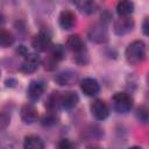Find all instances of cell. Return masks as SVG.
Instances as JSON below:
<instances>
[{"instance_id": "obj_3", "label": "cell", "mask_w": 149, "mask_h": 149, "mask_svg": "<svg viewBox=\"0 0 149 149\" xmlns=\"http://www.w3.org/2000/svg\"><path fill=\"white\" fill-rule=\"evenodd\" d=\"M133 98L126 92H116L112 98L113 108L118 113H127L133 108Z\"/></svg>"}, {"instance_id": "obj_9", "label": "cell", "mask_w": 149, "mask_h": 149, "mask_svg": "<svg viewBox=\"0 0 149 149\" xmlns=\"http://www.w3.org/2000/svg\"><path fill=\"white\" fill-rule=\"evenodd\" d=\"M20 115L24 123H34L38 118V112L33 104L27 102L21 107Z\"/></svg>"}, {"instance_id": "obj_15", "label": "cell", "mask_w": 149, "mask_h": 149, "mask_svg": "<svg viewBox=\"0 0 149 149\" xmlns=\"http://www.w3.org/2000/svg\"><path fill=\"white\" fill-rule=\"evenodd\" d=\"M24 149H44L43 140L37 135H28L23 141Z\"/></svg>"}, {"instance_id": "obj_2", "label": "cell", "mask_w": 149, "mask_h": 149, "mask_svg": "<svg viewBox=\"0 0 149 149\" xmlns=\"http://www.w3.org/2000/svg\"><path fill=\"white\" fill-rule=\"evenodd\" d=\"M66 47L76 55V62L85 64L87 62V51L83 38L79 35H71L66 41Z\"/></svg>"}, {"instance_id": "obj_16", "label": "cell", "mask_w": 149, "mask_h": 149, "mask_svg": "<svg viewBox=\"0 0 149 149\" xmlns=\"http://www.w3.org/2000/svg\"><path fill=\"white\" fill-rule=\"evenodd\" d=\"M45 107H47L48 112H50V113H56L59 109V107H61V94H59V92H52L48 97Z\"/></svg>"}, {"instance_id": "obj_8", "label": "cell", "mask_w": 149, "mask_h": 149, "mask_svg": "<svg viewBox=\"0 0 149 149\" xmlns=\"http://www.w3.org/2000/svg\"><path fill=\"white\" fill-rule=\"evenodd\" d=\"M91 113L97 120H105L109 114V108L104 100L97 99L91 104Z\"/></svg>"}, {"instance_id": "obj_10", "label": "cell", "mask_w": 149, "mask_h": 149, "mask_svg": "<svg viewBox=\"0 0 149 149\" xmlns=\"http://www.w3.org/2000/svg\"><path fill=\"white\" fill-rule=\"evenodd\" d=\"M44 91H45V84L43 80H33L27 88L28 97L31 101L38 100L44 93Z\"/></svg>"}, {"instance_id": "obj_17", "label": "cell", "mask_w": 149, "mask_h": 149, "mask_svg": "<svg viewBox=\"0 0 149 149\" xmlns=\"http://www.w3.org/2000/svg\"><path fill=\"white\" fill-rule=\"evenodd\" d=\"M134 12V3L132 1L125 0V1H120L116 5V13L119 14L120 17H127L130 16Z\"/></svg>"}, {"instance_id": "obj_7", "label": "cell", "mask_w": 149, "mask_h": 149, "mask_svg": "<svg viewBox=\"0 0 149 149\" xmlns=\"http://www.w3.org/2000/svg\"><path fill=\"white\" fill-rule=\"evenodd\" d=\"M134 28V21L130 16L127 17H119L118 20H115L114 26H113V30L116 35L121 36V35H126L129 31H132Z\"/></svg>"}, {"instance_id": "obj_19", "label": "cell", "mask_w": 149, "mask_h": 149, "mask_svg": "<svg viewBox=\"0 0 149 149\" xmlns=\"http://www.w3.org/2000/svg\"><path fill=\"white\" fill-rule=\"evenodd\" d=\"M48 51H49V55L52 56L58 62H61L64 58V56H65V49L61 44H52L51 48Z\"/></svg>"}, {"instance_id": "obj_24", "label": "cell", "mask_w": 149, "mask_h": 149, "mask_svg": "<svg viewBox=\"0 0 149 149\" xmlns=\"http://www.w3.org/2000/svg\"><path fill=\"white\" fill-rule=\"evenodd\" d=\"M58 148H59V149H73V144H72V142H71L70 140L63 139V140L59 141Z\"/></svg>"}, {"instance_id": "obj_11", "label": "cell", "mask_w": 149, "mask_h": 149, "mask_svg": "<svg viewBox=\"0 0 149 149\" xmlns=\"http://www.w3.org/2000/svg\"><path fill=\"white\" fill-rule=\"evenodd\" d=\"M80 90L86 94L87 97H94L99 93L100 86L99 83L93 78H84L80 81Z\"/></svg>"}, {"instance_id": "obj_14", "label": "cell", "mask_w": 149, "mask_h": 149, "mask_svg": "<svg viewBox=\"0 0 149 149\" xmlns=\"http://www.w3.org/2000/svg\"><path fill=\"white\" fill-rule=\"evenodd\" d=\"M79 101V97L73 91H66L61 94V107L64 109H71L77 106Z\"/></svg>"}, {"instance_id": "obj_18", "label": "cell", "mask_w": 149, "mask_h": 149, "mask_svg": "<svg viewBox=\"0 0 149 149\" xmlns=\"http://www.w3.org/2000/svg\"><path fill=\"white\" fill-rule=\"evenodd\" d=\"M13 43H14V35L7 29H1L0 30V47L7 48V47H10Z\"/></svg>"}, {"instance_id": "obj_27", "label": "cell", "mask_w": 149, "mask_h": 149, "mask_svg": "<svg viewBox=\"0 0 149 149\" xmlns=\"http://www.w3.org/2000/svg\"><path fill=\"white\" fill-rule=\"evenodd\" d=\"M129 149H142L141 147H137V146H134V147H130Z\"/></svg>"}, {"instance_id": "obj_22", "label": "cell", "mask_w": 149, "mask_h": 149, "mask_svg": "<svg viewBox=\"0 0 149 149\" xmlns=\"http://www.w3.org/2000/svg\"><path fill=\"white\" fill-rule=\"evenodd\" d=\"M9 122H10L9 114L6 113V112H1L0 111V130L6 129L9 126Z\"/></svg>"}, {"instance_id": "obj_20", "label": "cell", "mask_w": 149, "mask_h": 149, "mask_svg": "<svg viewBox=\"0 0 149 149\" xmlns=\"http://www.w3.org/2000/svg\"><path fill=\"white\" fill-rule=\"evenodd\" d=\"M77 6L85 14H92L97 9V3L93 1H80V2H77Z\"/></svg>"}, {"instance_id": "obj_26", "label": "cell", "mask_w": 149, "mask_h": 149, "mask_svg": "<svg viewBox=\"0 0 149 149\" xmlns=\"http://www.w3.org/2000/svg\"><path fill=\"white\" fill-rule=\"evenodd\" d=\"M86 149H102L100 146H98V144H94V143H92V144H88L87 147H86Z\"/></svg>"}, {"instance_id": "obj_13", "label": "cell", "mask_w": 149, "mask_h": 149, "mask_svg": "<svg viewBox=\"0 0 149 149\" xmlns=\"http://www.w3.org/2000/svg\"><path fill=\"white\" fill-rule=\"evenodd\" d=\"M58 21H59V26L66 30L72 29L77 23V19H76L74 13L72 10H69V9H65L59 14Z\"/></svg>"}, {"instance_id": "obj_25", "label": "cell", "mask_w": 149, "mask_h": 149, "mask_svg": "<svg viewBox=\"0 0 149 149\" xmlns=\"http://www.w3.org/2000/svg\"><path fill=\"white\" fill-rule=\"evenodd\" d=\"M142 29H143V33L144 35H148V19L146 17L144 21H143V26H142Z\"/></svg>"}, {"instance_id": "obj_1", "label": "cell", "mask_w": 149, "mask_h": 149, "mask_svg": "<svg viewBox=\"0 0 149 149\" xmlns=\"http://www.w3.org/2000/svg\"><path fill=\"white\" fill-rule=\"evenodd\" d=\"M125 55H126V59L129 64L137 65L146 59V56H147L146 44L140 40L133 41L132 43L128 44Z\"/></svg>"}, {"instance_id": "obj_23", "label": "cell", "mask_w": 149, "mask_h": 149, "mask_svg": "<svg viewBox=\"0 0 149 149\" xmlns=\"http://www.w3.org/2000/svg\"><path fill=\"white\" fill-rule=\"evenodd\" d=\"M136 115H137V119L140 121H142V122L146 123L148 121V109H147V107H144V106L139 107L137 108V112H136Z\"/></svg>"}, {"instance_id": "obj_6", "label": "cell", "mask_w": 149, "mask_h": 149, "mask_svg": "<svg viewBox=\"0 0 149 149\" xmlns=\"http://www.w3.org/2000/svg\"><path fill=\"white\" fill-rule=\"evenodd\" d=\"M40 63H41V59L37 54H27L24 56V59L21 63L20 71L23 73H33L37 70Z\"/></svg>"}, {"instance_id": "obj_12", "label": "cell", "mask_w": 149, "mask_h": 149, "mask_svg": "<svg viewBox=\"0 0 149 149\" xmlns=\"http://www.w3.org/2000/svg\"><path fill=\"white\" fill-rule=\"evenodd\" d=\"M78 80V74L77 72L72 71V70H65L59 72L56 77H55V81L58 85H72Z\"/></svg>"}, {"instance_id": "obj_4", "label": "cell", "mask_w": 149, "mask_h": 149, "mask_svg": "<svg viewBox=\"0 0 149 149\" xmlns=\"http://www.w3.org/2000/svg\"><path fill=\"white\" fill-rule=\"evenodd\" d=\"M87 36L91 41L95 43H106L108 41V30L106 28V22L93 23L87 31Z\"/></svg>"}, {"instance_id": "obj_21", "label": "cell", "mask_w": 149, "mask_h": 149, "mask_svg": "<svg viewBox=\"0 0 149 149\" xmlns=\"http://www.w3.org/2000/svg\"><path fill=\"white\" fill-rule=\"evenodd\" d=\"M58 61H56L52 56H50V55H48L45 58H44V61H43V65H44V69L45 70H48V71H52V70H55L56 68H57V65H58Z\"/></svg>"}, {"instance_id": "obj_5", "label": "cell", "mask_w": 149, "mask_h": 149, "mask_svg": "<svg viewBox=\"0 0 149 149\" xmlns=\"http://www.w3.org/2000/svg\"><path fill=\"white\" fill-rule=\"evenodd\" d=\"M31 45L37 51H41V52L48 51L51 48V45H52V43H51V35L48 31H45V30H41L38 34H36L33 37Z\"/></svg>"}]
</instances>
